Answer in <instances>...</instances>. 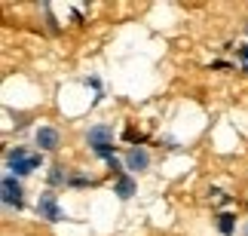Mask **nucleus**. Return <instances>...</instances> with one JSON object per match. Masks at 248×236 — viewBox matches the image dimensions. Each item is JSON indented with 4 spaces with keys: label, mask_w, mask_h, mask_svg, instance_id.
<instances>
[{
    "label": "nucleus",
    "mask_w": 248,
    "mask_h": 236,
    "mask_svg": "<svg viewBox=\"0 0 248 236\" xmlns=\"http://www.w3.org/2000/svg\"><path fill=\"white\" fill-rule=\"evenodd\" d=\"M245 236H248V230H245Z\"/></svg>",
    "instance_id": "nucleus-12"
},
{
    "label": "nucleus",
    "mask_w": 248,
    "mask_h": 236,
    "mask_svg": "<svg viewBox=\"0 0 248 236\" xmlns=\"http://www.w3.org/2000/svg\"><path fill=\"white\" fill-rule=\"evenodd\" d=\"M86 141H89V147L98 157L113 159V129L110 126H92L89 132H86Z\"/></svg>",
    "instance_id": "nucleus-1"
},
{
    "label": "nucleus",
    "mask_w": 248,
    "mask_h": 236,
    "mask_svg": "<svg viewBox=\"0 0 248 236\" xmlns=\"http://www.w3.org/2000/svg\"><path fill=\"white\" fill-rule=\"evenodd\" d=\"M6 166L13 169L16 175H31L34 169L40 166V157L28 154V150H22V147H16V150H9V154H6Z\"/></svg>",
    "instance_id": "nucleus-2"
},
{
    "label": "nucleus",
    "mask_w": 248,
    "mask_h": 236,
    "mask_svg": "<svg viewBox=\"0 0 248 236\" xmlns=\"http://www.w3.org/2000/svg\"><path fill=\"white\" fill-rule=\"evenodd\" d=\"M147 166H150L147 150H144V147H132L129 157H126V169H129V172H144Z\"/></svg>",
    "instance_id": "nucleus-6"
},
{
    "label": "nucleus",
    "mask_w": 248,
    "mask_h": 236,
    "mask_svg": "<svg viewBox=\"0 0 248 236\" xmlns=\"http://www.w3.org/2000/svg\"><path fill=\"white\" fill-rule=\"evenodd\" d=\"M245 74H248V64H245Z\"/></svg>",
    "instance_id": "nucleus-11"
},
{
    "label": "nucleus",
    "mask_w": 248,
    "mask_h": 236,
    "mask_svg": "<svg viewBox=\"0 0 248 236\" xmlns=\"http://www.w3.org/2000/svg\"><path fill=\"white\" fill-rule=\"evenodd\" d=\"M132 193H135V181H132V175L123 172V175L117 178V196H120V200H129Z\"/></svg>",
    "instance_id": "nucleus-7"
},
{
    "label": "nucleus",
    "mask_w": 248,
    "mask_h": 236,
    "mask_svg": "<svg viewBox=\"0 0 248 236\" xmlns=\"http://www.w3.org/2000/svg\"><path fill=\"white\" fill-rule=\"evenodd\" d=\"M0 193H3V203H6V205H16V209L22 205V184H18L13 175L3 178V184H0Z\"/></svg>",
    "instance_id": "nucleus-4"
},
{
    "label": "nucleus",
    "mask_w": 248,
    "mask_h": 236,
    "mask_svg": "<svg viewBox=\"0 0 248 236\" xmlns=\"http://www.w3.org/2000/svg\"><path fill=\"white\" fill-rule=\"evenodd\" d=\"M239 55H242V59L248 62V46H242V49H239Z\"/></svg>",
    "instance_id": "nucleus-10"
},
{
    "label": "nucleus",
    "mask_w": 248,
    "mask_h": 236,
    "mask_svg": "<svg viewBox=\"0 0 248 236\" xmlns=\"http://www.w3.org/2000/svg\"><path fill=\"white\" fill-rule=\"evenodd\" d=\"M37 215L46 221H62V209H59V200H55V193H40V200H37Z\"/></svg>",
    "instance_id": "nucleus-3"
},
{
    "label": "nucleus",
    "mask_w": 248,
    "mask_h": 236,
    "mask_svg": "<svg viewBox=\"0 0 248 236\" xmlns=\"http://www.w3.org/2000/svg\"><path fill=\"white\" fill-rule=\"evenodd\" d=\"M34 141H37V147H40V150H55V147H59V141H62V135L52 126H40V129H37V135H34Z\"/></svg>",
    "instance_id": "nucleus-5"
},
{
    "label": "nucleus",
    "mask_w": 248,
    "mask_h": 236,
    "mask_svg": "<svg viewBox=\"0 0 248 236\" xmlns=\"http://www.w3.org/2000/svg\"><path fill=\"white\" fill-rule=\"evenodd\" d=\"M49 184L52 187H62V184H71V175L64 172V166H52V172H49Z\"/></svg>",
    "instance_id": "nucleus-8"
},
{
    "label": "nucleus",
    "mask_w": 248,
    "mask_h": 236,
    "mask_svg": "<svg viewBox=\"0 0 248 236\" xmlns=\"http://www.w3.org/2000/svg\"><path fill=\"white\" fill-rule=\"evenodd\" d=\"M217 230H221L224 236H233V230H236L233 215H221V218H217Z\"/></svg>",
    "instance_id": "nucleus-9"
}]
</instances>
